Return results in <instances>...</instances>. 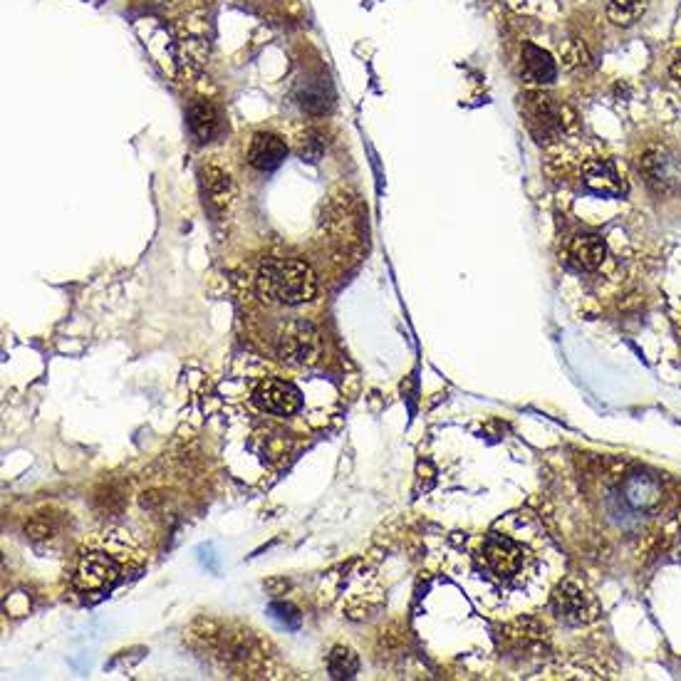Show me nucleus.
Here are the masks:
<instances>
[{
	"instance_id": "f257e3e1",
	"label": "nucleus",
	"mask_w": 681,
	"mask_h": 681,
	"mask_svg": "<svg viewBox=\"0 0 681 681\" xmlns=\"http://www.w3.org/2000/svg\"><path fill=\"white\" fill-rule=\"evenodd\" d=\"M144 553L127 533L107 530L85 540L75 563L72 582L85 595H100L142 568Z\"/></svg>"
},
{
	"instance_id": "f03ea898",
	"label": "nucleus",
	"mask_w": 681,
	"mask_h": 681,
	"mask_svg": "<svg viewBox=\"0 0 681 681\" xmlns=\"http://www.w3.org/2000/svg\"><path fill=\"white\" fill-rule=\"evenodd\" d=\"M516 535L498 525L483 538L478 550L481 573L501 587H521L538 570V553L530 548L528 540Z\"/></svg>"
},
{
	"instance_id": "7ed1b4c3",
	"label": "nucleus",
	"mask_w": 681,
	"mask_h": 681,
	"mask_svg": "<svg viewBox=\"0 0 681 681\" xmlns=\"http://www.w3.org/2000/svg\"><path fill=\"white\" fill-rule=\"evenodd\" d=\"M256 288L263 300L278 305H305L317 295L313 268L298 258H265L258 265Z\"/></svg>"
},
{
	"instance_id": "20e7f679",
	"label": "nucleus",
	"mask_w": 681,
	"mask_h": 681,
	"mask_svg": "<svg viewBox=\"0 0 681 681\" xmlns=\"http://www.w3.org/2000/svg\"><path fill=\"white\" fill-rule=\"evenodd\" d=\"M248 399H251L253 409L268 419H293L303 414L305 409L303 389L290 379L278 377V374L258 379Z\"/></svg>"
},
{
	"instance_id": "39448f33",
	"label": "nucleus",
	"mask_w": 681,
	"mask_h": 681,
	"mask_svg": "<svg viewBox=\"0 0 681 681\" xmlns=\"http://www.w3.org/2000/svg\"><path fill=\"white\" fill-rule=\"evenodd\" d=\"M322 352L320 332L313 322L295 320L280 332L278 337V355L280 360L293 367H308L317 362Z\"/></svg>"
},
{
	"instance_id": "423d86ee",
	"label": "nucleus",
	"mask_w": 681,
	"mask_h": 681,
	"mask_svg": "<svg viewBox=\"0 0 681 681\" xmlns=\"http://www.w3.org/2000/svg\"><path fill=\"white\" fill-rule=\"evenodd\" d=\"M550 607L560 620L573 627L590 625L597 620V612H600L595 597L573 580H565L555 587L553 595H550Z\"/></svg>"
},
{
	"instance_id": "0eeeda50",
	"label": "nucleus",
	"mask_w": 681,
	"mask_h": 681,
	"mask_svg": "<svg viewBox=\"0 0 681 681\" xmlns=\"http://www.w3.org/2000/svg\"><path fill=\"white\" fill-rule=\"evenodd\" d=\"M639 169L647 176V184L654 191H659V194L662 191H672L681 179L677 164H674V159L664 149H649L642 161H639Z\"/></svg>"
},
{
	"instance_id": "6e6552de",
	"label": "nucleus",
	"mask_w": 681,
	"mask_h": 681,
	"mask_svg": "<svg viewBox=\"0 0 681 681\" xmlns=\"http://www.w3.org/2000/svg\"><path fill=\"white\" fill-rule=\"evenodd\" d=\"M288 157V147L280 137L268 132H258L248 147V164L258 171H275Z\"/></svg>"
},
{
	"instance_id": "1a4fd4ad",
	"label": "nucleus",
	"mask_w": 681,
	"mask_h": 681,
	"mask_svg": "<svg viewBox=\"0 0 681 681\" xmlns=\"http://www.w3.org/2000/svg\"><path fill=\"white\" fill-rule=\"evenodd\" d=\"M582 179L590 186L592 191H600L607 196H620L625 191L620 174L615 171V166L607 159H592L582 166Z\"/></svg>"
},
{
	"instance_id": "9d476101",
	"label": "nucleus",
	"mask_w": 681,
	"mask_h": 681,
	"mask_svg": "<svg viewBox=\"0 0 681 681\" xmlns=\"http://www.w3.org/2000/svg\"><path fill=\"white\" fill-rule=\"evenodd\" d=\"M558 70L555 62L545 50L535 48V45H525L523 48V77L533 85H548L555 80Z\"/></svg>"
},
{
	"instance_id": "9b49d317",
	"label": "nucleus",
	"mask_w": 681,
	"mask_h": 681,
	"mask_svg": "<svg viewBox=\"0 0 681 681\" xmlns=\"http://www.w3.org/2000/svg\"><path fill=\"white\" fill-rule=\"evenodd\" d=\"M570 258L577 268L597 270L607 258V246L600 236H577L570 243Z\"/></svg>"
},
{
	"instance_id": "f8f14e48",
	"label": "nucleus",
	"mask_w": 681,
	"mask_h": 681,
	"mask_svg": "<svg viewBox=\"0 0 681 681\" xmlns=\"http://www.w3.org/2000/svg\"><path fill=\"white\" fill-rule=\"evenodd\" d=\"M218 127H221V117H218L216 107L211 102H196V105H191L189 129L199 142H211Z\"/></svg>"
},
{
	"instance_id": "ddd939ff",
	"label": "nucleus",
	"mask_w": 681,
	"mask_h": 681,
	"mask_svg": "<svg viewBox=\"0 0 681 681\" xmlns=\"http://www.w3.org/2000/svg\"><path fill=\"white\" fill-rule=\"evenodd\" d=\"M204 191L209 196V204L213 209H226L233 199V181L231 176L226 174L223 169H216V166H209L204 171Z\"/></svg>"
},
{
	"instance_id": "4468645a",
	"label": "nucleus",
	"mask_w": 681,
	"mask_h": 681,
	"mask_svg": "<svg viewBox=\"0 0 681 681\" xmlns=\"http://www.w3.org/2000/svg\"><path fill=\"white\" fill-rule=\"evenodd\" d=\"M627 498L637 508H654L662 501V488H659V483L654 478L637 473V476H632L627 481Z\"/></svg>"
},
{
	"instance_id": "2eb2a0df",
	"label": "nucleus",
	"mask_w": 681,
	"mask_h": 681,
	"mask_svg": "<svg viewBox=\"0 0 681 681\" xmlns=\"http://www.w3.org/2000/svg\"><path fill=\"white\" fill-rule=\"evenodd\" d=\"M649 8V0H610L607 5V18L620 28H629L637 23Z\"/></svg>"
},
{
	"instance_id": "dca6fc26",
	"label": "nucleus",
	"mask_w": 681,
	"mask_h": 681,
	"mask_svg": "<svg viewBox=\"0 0 681 681\" xmlns=\"http://www.w3.org/2000/svg\"><path fill=\"white\" fill-rule=\"evenodd\" d=\"M327 669L332 679H352L360 669V659L350 647H335L327 657Z\"/></svg>"
},
{
	"instance_id": "f3484780",
	"label": "nucleus",
	"mask_w": 681,
	"mask_h": 681,
	"mask_svg": "<svg viewBox=\"0 0 681 681\" xmlns=\"http://www.w3.org/2000/svg\"><path fill=\"white\" fill-rule=\"evenodd\" d=\"M25 533H28L33 540H40V538H48V535L53 533V528H50V523L45 521V518H35V521H30L28 525H25Z\"/></svg>"
},
{
	"instance_id": "a211bd4d",
	"label": "nucleus",
	"mask_w": 681,
	"mask_h": 681,
	"mask_svg": "<svg viewBox=\"0 0 681 681\" xmlns=\"http://www.w3.org/2000/svg\"><path fill=\"white\" fill-rule=\"evenodd\" d=\"M669 72H672L674 80H677L679 85H681V55L674 57V62H672V67H669Z\"/></svg>"
}]
</instances>
